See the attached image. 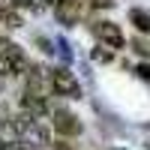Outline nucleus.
Instances as JSON below:
<instances>
[{"instance_id":"obj_1","label":"nucleus","mask_w":150,"mask_h":150,"mask_svg":"<svg viewBox=\"0 0 150 150\" xmlns=\"http://www.w3.org/2000/svg\"><path fill=\"white\" fill-rule=\"evenodd\" d=\"M93 6H96V0H57L54 12H57V18L63 24L72 27V24H78V21H84L87 15H90Z\"/></svg>"},{"instance_id":"obj_2","label":"nucleus","mask_w":150,"mask_h":150,"mask_svg":"<svg viewBox=\"0 0 150 150\" xmlns=\"http://www.w3.org/2000/svg\"><path fill=\"white\" fill-rule=\"evenodd\" d=\"M48 75H51V87H54L57 96L81 99V84H78V78H75L66 66H54V69H48Z\"/></svg>"},{"instance_id":"obj_3","label":"nucleus","mask_w":150,"mask_h":150,"mask_svg":"<svg viewBox=\"0 0 150 150\" xmlns=\"http://www.w3.org/2000/svg\"><path fill=\"white\" fill-rule=\"evenodd\" d=\"M51 126L57 135H63V138H72V135H81V120L72 114V111H54L51 114Z\"/></svg>"},{"instance_id":"obj_4","label":"nucleus","mask_w":150,"mask_h":150,"mask_svg":"<svg viewBox=\"0 0 150 150\" xmlns=\"http://www.w3.org/2000/svg\"><path fill=\"white\" fill-rule=\"evenodd\" d=\"M93 33H96V39L105 42L108 48H123V42H126L114 21H96V24H93Z\"/></svg>"},{"instance_id":"obj_5","label":"nucleus","mask_w":150,"mask_h":150,"mask_svg":"<svg viewBox=\"0 0 150 150\" xmlns=\"http://www.w3.org/2000/svg\"><path fill=\"white\" fill-rule=\"evenodd\" d=\"M27 72V60L24 57H9L0 54V78H15V75Z\"/></svg>"},{"instance_id":"obj_6","label":"nucleus","mask_w":150,"mask_h":150,"mask_svg":"<svg viewBox=\"0 0 150 150\" xmlns=\"http://www.w3.org/2000/svg\"><path fill=\"white\" fill-rule=\"evenodd\" d=\"M21 108L30 111V114H36V117H48V99L33 96V93H27V90H24V96H21Z\"/></svg>"},{"instance_id":"obj_7","label":"nucleus","mask_w":150,"mask_h":150,"mask_svg":"<svg viewBox=\"0 0 150 150\" xmlns=\"http://www.w3.org/2000/svg\"><path fill=\"white\" fill-rule=\"evenodd\" d=\"M129 21H132L141 33H150V12H144V9H129Z\"/></svg>"},{"instance_id":"obj_8","label":"nucleus","mask_w":150,"mask_h":150,"mask_svg":"<svg viewBox=\"0 0 150 150\" xmlns=\"http://www.w3.org/2000/svg\"><path fill=\"white\" fill-rule=\"evenodd\" d=\"M93 60H99V63H108V60H111V48L102 42V45H99L96 51H93Z\"/></svg>"},{"instance_id":"obj_9","label":"nucleus","mask_w":150,"mask_h":150,"mask_svg":"<svg viewBox=\"0 0 150 150\" xmlns=\"http://www.w3.org/2000/svg\"><path fill=\"white\" fill-rule=\"evenodd\" d=\"M51 150H78V147H75V144H69V141L63 138V135H60V138L51 144Z\"/></svg>"},{"instance_id":"obj_10","label":"nucleus","mask_w":150,"mask_h":150,"mask_svg":"<svg viewBox=\"0 0 150 150\" xmlns=\"http://www.w3.org/2000/svg\"><path fill=\"white\" fill-rule=\"evenodd\" d=\"M138 75H141L144 81H150V66H138Z\"/></svg>"},{"instance_id":"obj_11","label":"nucleus","mask_w":150,"mask_h":150,"mask_svg":"<svg viewBox=\"0 0 150 150\" xmlns=\"http://www.w3.org/2000/svg\"><path fill=\"white\" fill-rule=\"evenodd\" d=\"M12 3H15V0H0V12H9Z\"/></svg>"},{"instance_id":"obj_12","label":"nucleus","mask_w":150,"mask_h":150,"mask_svg":"<svg viewBox=\"0 0 150 150\" xmlns=\"http://www.w3.org/2000/svg\"><path fill=\"white\" fill-rule=\"evenodd\" d=\"M42 3H57V0H42Z\"/></svg>"},{"instance_id":"obj_13","label":"nucleus","mask_w":150,"mask_h":150,"mask_svg":"<svg viewBox=\"0 0 150 150\" xmlns=\"http://www.w3.org/2000/svg\"><path fill=\"white\" fill-rule=\"evenodd\" d=\"M117 150H120V147H117Z\"/></svg>"},{"instance_id":"obj_14","label":"nucleus","mask_w":150,"mask_h":150,"mask_svg":"<svg viewBox=\"0 0 150 150\" xmlns=\"http://www.w3.org/2000/svg\"><path fill=\"white\" fill-rule=\"evenodd\" d=\"M21 150H24V147H21Z\"/></svg>"}]
</instances>
